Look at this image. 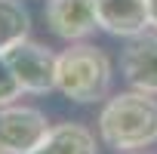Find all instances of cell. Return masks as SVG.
<instances>
[{
    "mask_svg": "<svg viewBox=\"0 0 157 154\" xmlns=\"http://www.w3.org/2000/svg\"><path fill=\"white\" fill-rule=\"evenodd\" d=\"M43 16H46L49 31L56 37L68 40V43L83 40V37H90L99 28L93 0H46Z\"/></svg>",
    "mask_w": 157,
    "mask_h": 154,
    "instance_id": "cell-5",
    "label": "cell"
},
{
    "mask_svg": "<svg viewBox=\"0 0 157 154\" xmlns=\"http://www.w3.org/2000/svg\"><path fill=\"white\" fill-rule=\"evenodd\" d=\"M22 93H25V90H22V83L16 80V74H13V68H10L6 56L0 52V108L10 105V102H16Z\"/></svg>",
    "mask_w": 157,
    "mask_h": 154,
    "instance_id": "cell-10",
    "label": "cell"
},
{
    "mask_svg": "<svg viewBox=\"0 0 157 154\" xmlns=\"http://www.w3.org/2000/svg\"><path fill=\"white\" fill-rule=\"evenodd\" d=\"M117 154H148V151H117Z\"/></svg>",
    "mask_w": 157,
    "mask_h": 154,
    "instance_id": "cell-12",
    "label": "cell"
},
{
    "mask_svg": "<svg viewBox=\"0 0 157 154\" xmlns=\"http://www.w3.org/2000/svg\"><path fill=\"white\" fill-rule=\"evenodd\" d=\"M49 120L40 108L31 105H3L0 108V151L3 154H31L46 136Z\"/></svg>",
    "mask_w": 157,
    "mask_h": 154,
    "instance_id": "cell-4",
    "label": "cell"
},
{
    "mask_svg": "<svg viewBox=\"0 0 157 154\" xmlns=\"http://www.w3.org/2000/svg\"><path fill=\"white\" fill-rule=\"evenodd\" d=\"M96 136L83 123H56L31 154H96Z\"/></svg>",
    "mask_w": 157,
    "mask_h": 154,
    "instance_id": "cell-8",
    "label": "cell"
},
{
    "mask_svg": "<svg viewBox=\"0 0 157 154\" xmlns=\"http://www.w3.org/2000/svg\"><path fill=\"white\" fill-rule=\"evenodd\" d=\"M0 154H3V151H0Z\"/></svg>",
    "mask_w": 157,
    "mask_h": 154,
    "instance_id": "cell-13",
    "label": "cell"
},
{
    "mask_svg": "<svg viewBox=\"0 0 157 154\" xmlns=\"http://www.w3.org/2000/svg\"><path fill=\"white\" fill-rule=\"evenodd\" d=\"M111 77V59L93 43H71L56 62V90L77 105L102 102Z\"/></svg>",
    "mask_w": 157,
    "mask_h": 154,
    "instance_id": "cell-2",
    "label": "cell"
},
{
    "mask_svg": "<svg viewBox=\"0 0 157 154\" xmlns=\"http://www.w3.org/2000/svg\"><path fill=\"white\" fill-rule=\"evenodd\" d=\"M96 22L114 37H136L148 31V0H93Z\"/></svg>",
    "mask_w": 157,
    "mask_h": 154,
    "instance_id": "cell-7",
    "label": "cell"
},
{
    "mask_svg": "<svg viewBox=\"0 0 157 154\" xmlns=\"http://www.w3.org/2000/svg\"><path fill=\"white\" fill-rule=\"evenodd\" d=\"M148 25L157 31V0H148Z\"/></svg>",
    "mask_w": 157,
    "mask_h": 154,
    "instance_id": "cell-11",
    "label": "cell"
},
{
    "mask_svg": "<svg viewBox=\"0 0 157 154\" xmlns=\"http://www.w3.org/2000/svg\"><path fill=\"white\" fill-rule=\"evenodd\" d=\"M123 77L132 90H145L157 96V34H136L129 37V46L123 49Z\"/></svg>",
    "mask_w": 157,
    "mask_h": 154,
    "instance_id": "cell-6",
    "label": "cell"
},
{
    "mask_svg": "<svg viewBox=\"0 0 157 154\" xmlns=\"http://www.w3.org/2000/svg\"><path fill=\"white\" fill-rule=\"evenodd\" d=\"M99 136L114 151H142L157 142V99L145 90L117 93L99 114Z\"/></svg>",
    "mask_w": 157,
    "mask_h": 154,
    "instance_id": "cell-1",
    "label": "cell"
},
{
    "mask_svg": "<svg viewBox=\"0 0 157 154\" xmlns=\"http://www.w3.org/2000/svg\"><path fill=\"white\" fill-rule=\"evenodd\" d=\"M31 31V16L22 0H0V52H6Z\"/></svg>",
    "mask_w": 157,
    "mask_h": 154,
    "instance_id": "cell-9",
    "label": "cell"
},
{
    "mask_svg": "<svg viewBox=\"0 0 157 154\" xmlns=\"http://www.w3.org/2000/svg\"><path fill=\"white\" fill-rule=\"evenodd\" d=\"M3 56H6L16 80L22 83L25 93L43 96V93L56 90V62H59V56L52 49H46L43 43L25 37L16 46H10Z\"/></svg>",
    "mask_w": 157,
    "mask_h": 154,
    "instance_id": "cell-3",
    "label": "cell"
}]
</instances>
